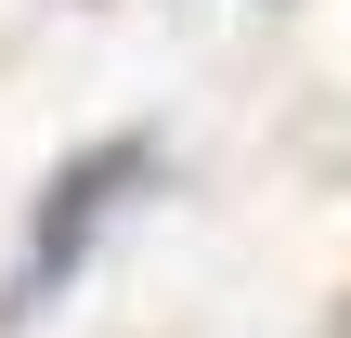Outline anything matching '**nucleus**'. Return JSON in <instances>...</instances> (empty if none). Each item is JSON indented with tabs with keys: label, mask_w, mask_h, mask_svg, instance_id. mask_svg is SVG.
<instances>
[{
	"label": "nucleus",
	"mask_w": 351,
	"mask_h": 338,
	"mask_svg": "<svg viewBox=\"0 0 351 338\" xmlns=\"http://www.w3.org/2000/svg\"><path fill=\"white\" fill-rule=\"evenodd\" d=\"M143 182H156V143H143V130H117V143H78V156L39 182V221H26L13 274H0V326H39V313L78 287V261L104 248V221H117Z\"/></svg>",
	"instance_id": "1"
}]
</instances>
